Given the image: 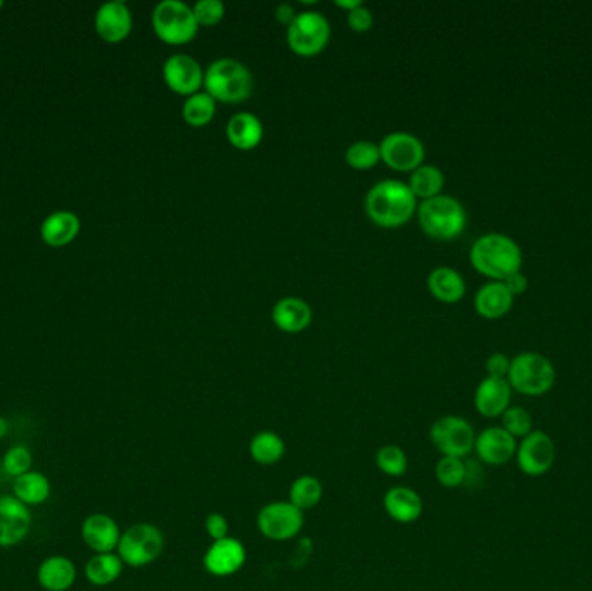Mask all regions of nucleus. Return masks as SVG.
Wrapping results in <instances>:
<instances>
[{"instance_id": "obj_36", "label": "nucleus", "mask_w": 592, "mask_h": 591, "mask_svg": "<svg viewBox=\"0 0 592 591\" xmlns=\"http://www.w3.org/2000/svg\"><path fill=\"white\" fill-rule=\"evenodd\" d=\"M501 422L502 429L515 437L516 441L527 437L534 430V418L522 406H509L501 416Z\"/></svg>"}, {"instance_id": "obj_18", "label": "nucleus", "mask_w": 592, "mask_h": 591, "mask_svg": "<svg viewBox=\"0 0 592 591\" xmlns=\"http://www.w3.org/2000/svg\"><path fill=\"white\" fill-rule=\"evenodd\" d=\"M120 538L122 531L111 515L91 514L82 522V540L94 553L116 552Z\"/></svg>"}, {"instance_id": "obj_28", "label": "nucleus", "mask_w": 592, "mask_h": 591, "mask_svg": "<svg viewBox=\"0 0 592 591\" xmlns=\"http://www.w3.org/2000/svg\"><path fill=\"white\" fill-rule=\"evenodd\" d=\"M123 564L118 553H94L85 564V578L94 586L113 585L122 576Z\"/></svg>"}, {"instance_id": "obj_11", "label": "nucleus", "mask_w": 592, "mask_h": 591, "mask_svg": "<svg viewBox=\"0 0 592 591\" xmlns=\"http://www.w3.org/2000/svg\"><path fill=\"white\" fill-rule=\"evenodd\" d=\"M516 465L528 477H541L553 468L556 460V446L553 437L544 430H532L518 442L515 455Z\"/></svg>"}, {"instance_id": "obj_42", "label": "nucleus", "mask_w": 592, "mask_h": 591, "mask_svg": "<svg viewBox=\"0 0 592 591\" xmlns=\"http://www.w3.org/2000/svg\"><path fill=\"white\" fill-rule=\"evenodd\" d=\"M513 297L523 295L528 290L527 276L520 271V273L511 274L508 280L502 281Z\"/></svg>"}, {"instance_id": "obj_2", "label": "nucleus", "mask_w": 592, "mask_h": 591, "mask_svg": "<svg viewBox=\"0 0 592 591\" xmlns=\"http://www.w3.org/2000/svg\"><path fill=\"white\" fill-rule=\"evenodd\" d=\"M470 262L475 271L490 280L504 281L522 271L523 252L508 234L487 233L473 243Z\"/></svg>"}, {"instance_id": "obj_34", "label": "nucleus", "mask_w": 592, "mask_h": 591, "mask_svg": "<svg viewBox=\"0 0 592 591\" xmlns=\"http://www.w3.org/2000/svg\"><path fill=\"white\" fill-rule=\"evenodd\" d=\"M466 475H468V463L461 458L442 456L435 467V477L444 488H461L466 484Z\"/></svg>"}, {"instance_id": "obj_39", "label": "nucleus", "mask_w": 592, "mask_h": 591, "mask_svg": "<svg viewBox=\"0 0 592 591\" xmlns=\"http://www.w3.org/2000/svg\"><path fill=\"white\" fill-rule=\"evenodd\" d=\"M347 23L354 32H369L374 25L373 11L362 4L361 7H357L354 11L347 13Z\"/></svg>"}, {"instance_id": "obj_10", "label": "nucleus", "mask_w": 592, "mask_h": 591, "mask_svg": "<svg viewBox=\"0 0 592 591\" xmlns=\"http://www.w3.org/2000/svg\"><path fill=\"white\" fill-rule=\"evenodd\" d=\"M305 524V515L290 501H272L260 508L257 517L258 531L271 541L293 540Z\"/></svg>"}, {"instance_id": "obj_26", "label": "nucleus", "mask_w": 592, "mask_h": 591, "mask_svg": "<svg viewBox=\"0 0 592 591\" xmlns=\"http://www.w3.org/2000/svg\"><path fill=\"white\" fill-rule=\"evenodd\" d=\"M428 290L440 302L456 304L466 293V281L452 267H435L432 273L428 274Z\"/></svg>"}, {"instance_id": "obj_33", "label": "nucleus", "mask_w": 592, "mask_h": 591, "mask_svg": "<svg viewBox=\"0 0 592 591\" xmlns=\"http://www.w3.org/2000/svg\"><path fill=\"white\" fill-rule=\"evenodd\" d=\"M345 160L348 167L355 170H371L378 165L381 160L380 144L361 139L348 146L345 151Z\"/></svg>"}, {"instance_id": "obj_5", "label": "nucleus", "mask_w": 592, "mask_h": 591, "mask_svg": "<svg viewBox=\"0 0 592 591\" xmlns=\"http://www.w3.org/2000/svg\"><path fill=\"white\" fill-rule=\"evenodd\" d=\"M508 384L518 394L528 397H541L553 389L556 370L551 359L539 352H522L511 359Z\"/></svg>"}, {"instance_id": "obj_8", "label": "nucleus", "mask_w": 592, "mask_h": 591, "mask_svg": "<svg viewBox=\"0 0 592 591\" xmlns=\"http://www.w3.org/2000/svg\"><path fill=\"white\" fill-rule=\"evenodd\" d=\"M286 39L291 51L312 58L324 51L331 39V25L328 18L319 11H302L286 30Z\"/></svg>"}, {"instance_id": "obj_9", "label": "nucleus", "mask_w": 592, "mask_h": 591, "mask_svg": "<svg viewBox=\"0 0 592 591\" xmlns=\"http://www.w3.org/2000/svg\"><path fill=\"white\" fill-rule=\"evenodd\" d=\"M475 439L473 425L463 416H442L430 427V441L442 456L464 460L473 453Z\"/></svg>"}, {"instance_id": "obj_25", "label": "nucleus", "mask_w": 592, "mask_h": 591, "mask_svg": "<svg viewBox=\"0 0 592 591\" xmlns=\"http://www.w3.org/2000/svg\"><path fill=\"white\" fill-rule=\"evenodd\" d=\"M513 304L515 297L502 281H490L475 295V309L485 319H501L511 311Z\"/></svg>"}, {"instance_id": "obj_24", "label": "nucleus", "mask_w": 592, "mask_h": 591, "mask_svg": "<svg viewBox=\"0 0 592 591\" xmlns=\"http://www.w3.org/2000/svg\"><path fill=\"white\" fill-rule=\"evenodd\" d=\"M227 141L241 151L255 150L264 139V125L260 118L248 111L232 115L226 127Z\"/></svg>"}, {"instance_id": "obj_12", "label": "nucleus", "mask_w": 592, "mask_h": 591, "mask_svg": "<svg viewBox=\"0 0 592 591\" xmlns=\"http://www.w3.org/2000/svg\"><path fill=\"white\" fill-rule=\"evenodd\" d=\"M381 160L397 172H412L425 162V144L411 132H392L380 143Z\"/></svg>"}, {"instance_id": "obj_7", "label": "nucleus", "mask_w": 592, "mask_h": 591, "mask_svg": "<svg viewBox=\"0 0 592 591\" xmlns=\"http://www.w3.org/2000/svg\"><path fill=\"white\" fill-rule=\"evenodd\" d=\"M165 550V536L161 529L149 522H139L125 529L116 548L125 566L141 569L160 559Z\"/></svg>"}, {"instance_id": "obj_45", "label": "nucleus", "mask_w": 592, "mask_h": 591, "mask_svg": "<svg viewBox=\"0 0 592 591\" xmlns=\"http://www.w3.org/2000/svg\"><path fill=\"white\" fill-rule=\"evenodd\" d=\"M9 430H11V425L4 416H0V439H4L9 434Z\"/></svg>"}, {"instance_id": "obj_6", "label": "nucleus", "mask_w": 592, "mask_h": 591, "mask_svg": "<svg viewBox=\"0 0 592 591\" xmlns=\"http://www.w3.org/2000/svg\"><path fill=\"white\" fill-rule=\"evenodd\" d=\"M151 25L158 39L168 46H184L196 37L200 30L194 18L193 6L182 0H161L151 14Z\"/></svg>"}, {"instance_id": "obj_3", "label": "nucleus", "mask_w": 592, "mask_h": 591, "mask_svg": "<svg viewBox=\"0 0 592 591\" xmlns=\"http://www.w3.org/2000/svg\"><path fill=\"white\" fill-rule=\"evenodd\" d=\"M203 87L219 103H243L253 91V75L238 59H215L205 70Z\"/></svg>"}, {"instance_id": "obj_16", "label": "nucleus", "mask_w": 592, "mask_h": 591, "mask_svg": "<svg viewBox=\"0 0 592 591\" xmlns=\"http://www.w3.org/2000/svg\"><path fill=\"white\" fill-rule=\"evenodd\" d=\"M132 25V11L123 0L104 2L94 16L97 35L108 44H118L127 39L132 32Z\"/></svg>"}, {"instance_id": "obj_17", "label": "nucleus", "mask_w": 592, "mask_h": 591, "mask_svg": "<svg viewBox=\"0 0 592 591\" xmlns=\"http://www.w3.org/2000/svg\"><path fill=\"white\" fill-rule=\"evenodd\" d=\"M518 441L502 427H487L477 434L475 453L483 465L501 467L511 462L516 455Z\"/></svg>"}, {"instance_id": "obj_15", "label": "nucleus", "mask_w": 592, "mask_h": 591, "mask_svg": "<svg viewBox=\"0 0 592 591\" xmlns=\"http://www.w3.org/2000/svg\"><path fill=\"white\" fill-rule=\"evenodd\" d=\"M246 564V548L241 541L227 536L222 540L212 541L203 557L206 572L215 578H227L241 571Z\"/></svg>"}, {"instance_id": "obj_14", "label": "nucleus", "mask_w": 592, "mask_h": 591, "mask_svg": "<svg viewBox=\"0 0 592 591\" xmlns=\"http://www.w3.org/2000/svg\"><path fill=\"white\" fill-rule=\"evenodd\" d=\"M32 529L30 507L13 494H0V548H11L26 540Z\"/></svg>"}, {"instance_id": "obj_23", "label": "nucleus", "mask_w": 592, "mask_h": 591, "mask_svg": "<svg viewBox=\"0 0 592 591\" xmlns=\"http://www.w3.org/2000/svg\"><path fill=\"white\" fill-rule=\"evenodd\" d=\"M77 566L65 555H51L37 571L39 585L46 591H68L77 581Z\"/></svg>"}, {"instance_id": "obj_29", "label": "nucleus", "mask_w": 592, "mask_h": 591, "mask_svg": "<svg viewBox=\"0 0 592 591\" xmlns=\"http://www.w3.org/2000/svg\"><path fill=\"white\" fill-rule=\"evenodd\" d=\"M444 172L438 169L437 165H421L416 170H412L411 177L407 181V186L421 202L442 195L444 189Z\"/></svg>"}, {"instance_id": "obj_21", "label": "nucleus", "mask_w": 592, "mask_h": 591, "mask_svg": "<svg viewBox=\"0 0 592 591\" xmlns=\"http://www.w3.org/2000/svg\"><path fill=\"white\" fill-rule=\"evenodd\" d=\"M82 222L71 210H56L40 224V238L49 247H65L77 238Z\"/></svg>"}, {"instance_id": "obj_13", "label": "nucleus", "mask_w": 592, "mask_h": 591, "mask_svg": "<svg viewBox=\"0 0 592 591\" xmlns=\"http://www.w3.org/2000/svg\"><path fill=\"white\" fill-rule=\"evenodd\" d=\"M163 80L170 91L187 98L201 91L205 82V70L198 59L184 52H177L163 63Z\"/></svg>"}, {"instance_id": "obj_32", "label": "nucleus", "mask_w": 592, "mask_h": 591, "mask_svg": "<svg viewBox=\"0 0 592 591\" xmlns=\"http://www.w3.org/2000/svg\"><path fill=\"white\" fill-rule=\"evenodd\" d=\"M324 496L322 482L314 475H302L293 481L290 488V503L295 505L303 514L307 510L316 508Z\"/></svg>"}, {"instance_id": "obj_19", "label": "nucleus", "mask_w": 592, "mask_h": 591, "mask_svg": "<svg viewBox=\"0 0 592 591\" xmlns=\"http://www.w3.org/2000/svg\"><path fill=\"white\" fill-rule=\"evenodd\" d=\"M511 394L506 378H483L475 390V408L483 418H501L511 406Z\"/></svg>"}, {"instance_id": "obj_43", "label": "nucleus", "mask_w": 592, "mask_h": 591, "mask_svg": "<svg viewBox=\"0 0 592 591\" xmlns=\"http://www.w3.org/2000/svg\"><path fill=\"white\" fill-rule=\"evenodd\" d=\"M296 16L298 13L295 11V7L288 4V2H284V4H279L276 7V20L281 23V25L290 26L293 21H295Z\"/></svg>"}, {"instance_id": "obj_38", "label": "nucleus", "mask_w": 592, "mask_h": 591, "mask_svg": "<svg viewBox=\"0 0 592 591\" xmlns=\"http://www.w3.org/2000/svg\"><path fill=\"white\" fill-rule=\"evenodd\" d=\"M193 13L198 25H217L226 16V4L222 0H198L193 6Z\"/></svg>"}, {"instance_id": "obj_40", "label": "nucleus", "mask_w": 592, "mask_h": 591, "mask_svg": "<svg viewBox=\"0 0 592 591\" xmlns=\"http://www.w3.org/2000/svg\"><path fill=\"white\" fill-rule=\"evenodd\" d=\"M206 534L212 538V541L222 540L229 536V522L226 515L213 512L205 520Z\"/></svg>"}, {"instance_id": "obj_31", "label": "nucleus", "mask_w": 592, "mask_h": 591, "mask_svg": "<svg viewBox=\"0 0 592 591\" xmlns=\"http://www.w3.org/2000/svg\"><path fill=\"white\" fill-rule=\"evenodd\" d=\"M215 113H217V101L205 91L187 96L186 101L182 104V118L186 120L187 125H191L194 129H200V127L210 124Z\"/></svg>"}, {"instance_id": "obj_46", "label": "nucleus", "mask_w": 592, "mask_h": 591, "mask_svg": "<svg viewBox=\"0 0 592 591\" xmlns=\"http://www.w3.org/2000/svg\"><path fill=\"white\" fill-rule=\"evenodd\" d=\"M2 7H4V2H2V0H0V9H2Z\"/></svg>"}, {"instance_id": "obj_20", "label": "nucleus", "mask_w": 592, "mask_h": 591, "mask_svg": "<svg viewBox=\"0 0 592 591\" xmlns=\"http://www.w3.org/2000/svg\"><path fill=\"white\" fill-rule=\"evenodd\" d=\"M383 507L390 519L399 524H412L423 515V498L407 486H393L383 498Z\"/></svg>"}, {"instance_id": "obj_35", "label": "nucleus", "mask_w": 592, "mask_h": 591, "mask_svg": "<svg viewBox=\"0 0 592 591\" xmlns=\"http://www.w3.org/2000/svg\"><path fill=\"white\" fill-rule=\"evenodd\" d=\"M376 467L388 477H402L409 468L406 451L397 444H387L376 453Z\"/></svg>"}, {"instance_id": "obj_22", "label": "nucleus", "mask_w": 592, "mask_h": 591, "mask_svg": "<svg viewBox=\"0 0 592 591\" xmlns=\"http://www.w3.org/2000/svg\"><path fill=\"white\" fill-rule=\"evenodd\" d=\"M312 307L298 297H284L272 307V321L284 333H300L312 323Z\"/></svg>"}, {"instance_id": "obj_30", "label": "nucleus", "mask_w": 592, "mask_h": 591, "mask_svg": "<svg viewBox=\"0 0 592 591\" xmlns=\"http://www.w3.org/2000/svg\"><path fill=\"white\" fill-rule=\"evenodd\" d=\"M284 453H286V444L283 437L272 430H262L251 437L250 456L258 465H264V467L276 465L283 460Z\"/></svg>"}, {"instance_id": "obj_4", "label": "nucleus", "mask_w": 592, "mask_h": 591, "mask_svg": "<svg viewBox=\"0 0 592 591\" xmlns=\"http://www.w3.org/2000/svg\"><path fill=\"white\" fill-rule=\"evenodd\" d=\"M419 226L433 240H456L466 229L468 215L454 196L438 195L418 205Z\"/></svg>"}, {"instance_id": "obj_44", "label": "nucleus", "mask_w": 592, "mask_h": 591, "mask_svg": "<svg viewBox=\"0 0 592 591\" xmlns=\"http://www.w3.org/2000/svg\"><path fill=\"white\" fill-rule=\"evenodd\" d=\"M335 6L347 9L348 13L362 6V0H335Z\"/></svg>"}, {"instance_id": "obj_1", "label": "nucleus", "mask_w": 592, "mask_h": 591, "mask_svg": "<svg viewBox=\"0 0 592 591\" xmlns=\"http://www.w3.org/2000/svg\"><path fill=\"white\" fill-rule=\"evenodd\" d=\"M416 212L418 198L412 195L407 182L385 179L367 191V217L380 228H402Z\"/></svg>"}, {"instance_id": "obj_27", "label": "nucleus", "mask_w": 592, "mask_h": 591, "mask_svg": "<svg viewBox=\"0 0 592 591\" xmlns=\"http://www.w3.org/2000/svg\"><path fill=\"white\" fill-rule=\"evenodd\" d=\"M11 494L21 503H25L26 507H39L51 498V479L42 472L30 470V472L13 479V493Z\"/></svg>"}, {"instance_id": "obj_41", "label": "nucleus", "mask_w": 592, "mask_h": 591, "mask_svg": "<svg viewBox=\"0 0 592 591\" xmlns=\"http://www.w3.org/2000/svg\"><path fill=\"white\" fill-rule=\"evenodd\" d=\"M485 368H487L489 377L508 378L509 368H511V359H509L506 354H502V352H496V354H492V356L487 359Z\"/></svg>"}, {"instance_id": "obj_37", "label": "nucleus", "mask_w": 592, "mask_h": 591, "mask_svg": "<svg viewBox=\"0 0 592 591\" xmlns=\"http://www.w3.org/2000/svg\"><path fill=\"white\" fill-rule=\"evenodd\" d=\"M33 455L30 449L23 446V444H16L7 449L4 456H2V468L6 470L7 475H11L13 479L20 477L32 470Z\"/></svg>"}]
</instances>
